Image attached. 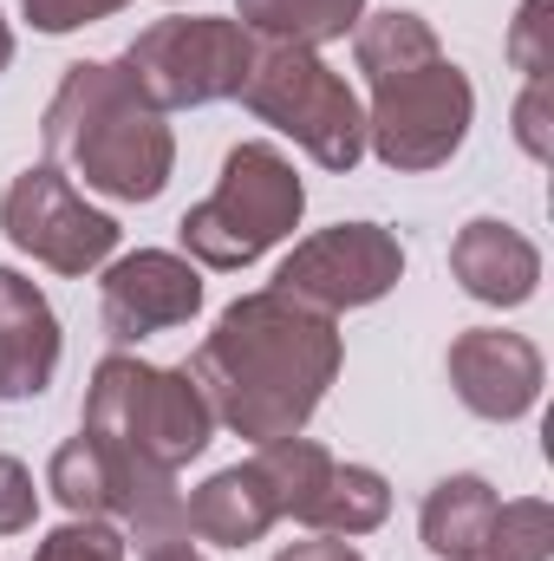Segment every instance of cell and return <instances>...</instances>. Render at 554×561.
<instances>
[{
    "label": "cell",
    "mask_w": 554,
    "mask_h": 561,
    "mask_svg": "<svg viewBox=\"0 0 554 561\" xmlns=\"http://www.w3.org/2000/svg\"><path fill=\"white\" fill-rule=\"evenodd\" d=\"M216 412L189 366H143V359H99L85 424L46 463V490L72 516H112L138 529V542L183 536L176 470L209 450Z\"/></svg>",
    "instance_id": "obj_1"
},
{
    "label": "cell",
    "mask_w": 554,
    "mask_h": 561,
    "mask_svg": "<svg viewBox=\"0 0 554 561\" xmlns=\"http://www.w3.org/2000/svg\"><path fill=\"white\" fill-rule=\"evenodd\" d=\"M189 373L216 424H229L249 444H275L313 419L326 386L339 379V327L333 313H313L275 287H262L222 307Z\"/></svg>",
    "instance_id": "obj_2"
},
{
    "label": "cell",
    "mask_w": 554,
    "mask_h": 561,
    "mask_svg": "<svg viewBox=\"0 0 554 561\" xmlns=\"http://www.w3.org/2000/svg\"><path fill=\"white\" fill-rule=\"evenodd\" d=\"M353 53H359V72L372 79L366 150H379L385 170H437V163H450L470 138L476 92L443 59L430 20H417L405 7L359 13Z\"/></svg>",
    "instance_id": "obj_3"
},
{
    "label": "cell",
    "mask_w": 554,
    "mask_h": 561,
    "mask_svg": "<svg viewBox=\"0 0 554 561\" xmlns=\"http://www.w3.org/2000/svg\"><path fill=\"white\" fill-rule=\"evenodd\" d=\"M39 138H46L53 170H72V176H85V190L118 196V203L163 196L170 163H176V138H170L163 112L125 79V66H105V59L66 66V79L39 118Z\"/></svg>",
    "instance_id": "obj_4"
},
{
    "label": "cell",
    "mask_w": 554,
    "mask_h": 561,
    "mask_svg": "<svg viewBox=\"0 0 554 561\" xmlns=\"http://www.w3.org/2000/svg\"><path fill=\"white\" fill-rule=\"evenodd\" d=\"M300 209H307V190L275 144H235L222 157L216 196L196 203L176 222V236H183L189 262H203V268H249L280 236H293Z\"/></svg>",
    "instance_id": "obj_5"
},
{
    "label": "cell",
    "mask_w": 554,
    "mask_h": 561,
    "mask_svg": "<svg viewBox=\"0 0 554 561\" xmlns=\"http://www.w3.org/2000/svg\"><path fill=\"white\" fill-rule=\"evenodd\" d=\"M235 99L262 125L287 131L320 170H353L366 157V112L353 85L307 46H255V66Z\"/></svg>",
    "instance_id": "obj_6"
},
{
    "label": "cell",
    "mask_w": 554,
    "mask_h": 561,
    "mask_svg": "<svg viewBox=\"0 0 554 561\" xmlns=\"http://www.w3.org/2000/svg\"><path fill=\"white\" fill-rule=\"evenodd\" d=\"M125 79L138 85L157 112H183V105H216L235 99L249 66H255V33L242 20H157L125 46Z\"/></svg>",
    "instance_id": "obj_7"
},
{
    "label": "cell",
    "mask_w": 554,
    "mask_h": 561,
    "mask_svg": "<svg viewBox=\"0 0 554 561\" xmlns=\"http://www.w3.org/2000/svg\"><path fill=\"white\" fill-rule=\"evenodd\" d=\"M0 229L20 255L46 262L53 275H92L112 262L118 249V222L105 209H92L66 170L39 163V170H20L0 196Z\"/></svg>",
    "instance_id": "obj_8"
},
{
    "label": "cell",
    "mask_w": 554,
    "mask_h": 561,
    "mask_svg": "<svg viewBox=\"0 0 554 561\" xmlns=\"http://www.w3.org/2000/svg\"><path fill=\"white\" fill-rule=\"evenodd\" d=\"M405 275V249L392 229L379 222H339L307 236L275 275V294L313 307V313H346V307H372L385 300Z\"/></svg>",
    "instance_id": "obj_9"
},
{
    "label": "cell",
    "mask_w": 554,
    "mask_h": 561,
    "mask_svg": "<svg viewBox=\"0 0 554 561\" xmlns=\"http://www.w3.org/2000/svg\"><path fill=\"white\" fill-rule=\"evenodd\" d=\"M196 307H203V275L189 255H170V249H138V255L112 262L99 280V313L118 346L150 340L163 327H183Z\"/></svg>",
    "instance_id": "obj_10"
},
{
    "label": "cell",
    "mask_w": 554,
    "mask_h": 561,
    "mask_svg": "<svg viewBox=\"0 0 554 561\" xmlns=\"http://www.w3.org/2000/svg\"><path fill=\"white\" fill-rule=\"evenodd\" d=\"M450 386L476 419H529L542 399V353L522 333L503 327H470L450 340Z\"/></svg>",
    "instance_id": "obj_11"
},
{
    "label": "cell",
    "mask_w": 554,
    "mask_h": 561,
    "mask_svg": "<svg viewBox=\"0 0 554 561\" xmlns=\"http://www.w3.org/2000/svg\"><path fill=\"white\" fill-rule=\"evenodd\" d=\"M450 275L463 280L470 300L522 307V300H535V287H542V249H535L522 229H509V222H496V216H476V222H463L457 242H450Z\"/></svg>",
    "instance_id": "obj_12"
},
{
    "label": "cell",
    "mask_w": 554,
    "mask_h": 561,
    "mask_svg": "<svg viewBox=\"0 0 554 561\" xmlns=\"http://www.w3.org/2000/svg\"><path fill=\"white\" fill-rule=\"evenodd\" d=\"M59 373V320L26 275L0 268V399H39Z\"/></svg>",
    "instance_id": "obj_13"
},
{
    "label": "cell",
    "mask_w": 554,
    "mask_h": 561,
    "mask_svg": "<svg viewBox=\"0 0 554 561\" xmlns=\"http://www.w3.org/2000/svg\"><path fill=\"white\" fill-rule=\"evenodd\" d=\"M275 523H280L275 490H268V477L255 470V457L235 463V470H216V477L183 503V536H203V542H222V549H249V542H262Z\"/></svg>",
    "instance_id": "obj_14"
},
{
    "label": "cell",
    "mask_w": 554,
    "mask_h": 561,
    "mask_svg": "<svg viewBox=\"0 0 554 561\" xmlns=\"http://www.w3.org/2000/svg\"><path fill=\"white\" fill-rule=\"evenodd\" d=\"M424 549L443 561H483L489 523H496V490L483 477H443L424 496Z\"/></svg>",
    "instance_id": "obj_15"
},
{
    "label": "cell",
    "mask_w": 554,
    "mask_h": 561,
    "mask_svg": "<svg viewBox=\"0 0 554 561\" xmlns=\"http://www.w3.org/2000/svg\"><path fill=\"white\" fill-rule=\"evenodd\" d=\"M366 0H235V20L262 33L268 46H307L320 53L326 39H346L359 26Z\"/></svg>",
    "instance_id": "obj_16"
},
{
    "label": "cell",
    "mask_w": 554,
    "mask_h": 561,
    "mask_svg": "<svg viewBox=\"0 0 554 561\" xmlns=\"http://www.w3.org/2000/svg\"><path fill=\"white\" fill-rule=\"evenodd\" d=\"M255 470L268 477L280 516L307 523L313 503H320V490H326V477H333V450L293 431V437H275V444H255Z\"/></svg>",
    "instance_id": "obj_17"
},
{
    "label": "cell",
    "mask_w": 554,
    "mask_h": 561,
    "mask_svg": "<svg viewBox=\"0 0 554 561\" xmlns=\"http://www.w3.org/2000/svg\"><path fill=\"white\" fill-rule=\"evenodd\" d=\"M385 516H392V490H385V477L366 470V463H333V477H326V490H320L307 529H320V536H346V542H353V536H372Z\"/></svg>",
    "instance_id": "obj_18"
},
{
    "label": "cell",
    "mask_w": 554,
    "mask_h": 561,
    "mask_svg": "<svg viewBox=\"0 0 554 561\" xmlns=\"http://www.w3.org/2000/svg\"><path fill=\"white\" fill-rule=\"evenodd\" d=\"M549 556H554V510L549 503H542V496L496 503L483 561H549Z\"/></svg>",
    "instance_id": "obj_19"
},
{
    "label": "cell",
    "mask_w": 554,
    "mask_h": 561,
    "mask_svg": "<svg viewBox=\"0 0 554 561\" xmlns=\"http://www.w3.org/2000/svg\"><path fill=\"white\" fill-rule=\"evenodd\" d=\"M33 561H125V536L99 516H72L66 529H53L33 549Z\"/></svg>",
    "instance_id": "obj_20"
},
{
    "label": "cell",
    "mask_w": 554,
    "mask_h": 561,
    "mask_svg": "<svg viewBox=\"0 0 554 561\" xmlns=\"http://www.w3.org/2000/svg\"><path fill=\"white\" fill-rule=\"evenodd\" d=\"M509 59L529 79H549L554 72V0H522V13L509 26Z\"/></svg>",
    "instance_id": "obj_21"
},
{
    "label": "cell",
    "mask_w": 554,
    "mask_h": 561,
    "mask_svg": "<svg viewBox=\"0 0 554 561\" xmlns=\"http://www.w3.org/2000/svg\"><path fill=\"white\" fill-rule=\"evenodd\" d=\"M20 7H26V20H33L39 33H72V26L112 20V13L131 7V0H20Z\"/></svg>",
    "instance_id": "obj_22"
},
{
    "label": "cell",
    "mask_w": 554,
    "mask_h": 561,
    "mask_svg": "<svg viewBox=\"0 0 554 561\" xmlns=\"http://www.w3.org/2000/svg\"><path fill=\"white\" fill-rule=\"evenodd\" d=\"M33 510H39V490L26 477V463L20 457H0V536L33 529Z\"/></svg>",
    "instance_id": "obj_23"
},
{
    "label": "cell",
    "mask_w": 554,
    "mask_h": 561,
    "mask_svg": "<svg viewBox=\"0 0 554 561\" xmlns=\"http://www.w3.org/2000/svg\"><path fill=\"white\" fill-rule=\"evenodd\" d=\"M516 138L529 157H549L554 138H549V79H529V92L516 99Z\"/></svg>",
    "instance_id": "obj_24"
},
{
    "label": "cell",
    "mask_w": 554,
    "mask_h": 561,
    "mask_svg": "<svg viewBox=\"0 0 554 561\" xmlns=\"http://www.w3.org/2000/svg\"><path fill=\"white\" fill-rule=\"evenodd\" d=\"M275 561H366L346 536H320V542H293V549H280Z\"/></svg>",
    "instance_id": "obj_25"
},
{
    "label": "cell",
    "mask_w": 554,
    "mask_h": 561,
    "mask_svg": "<svg viewBox=\"0 0 554 561\" xmlns=\"http://www.w3.org/2000/svg\"><path fill=\"white\" fill-rule=\"evenodd\" d=\"M143 561H203L183 536H157V542H143Z\"/></svg>",
    "instance_id": "obj_26"
},
{
    "label": "cell",
    "mask_w": 554,
    "mask_h": 561,
    "mask_svg": "<svg viewBox=\"0 0 554 561\" xmlns=\"http://www.w3.org/2000/svg\"><path fill=\"white\" fill-rule=\"evenodd\" d=\"M7 66H13V26L0 20V72H7Z\"/></svg>",
    "instance_id": "obj_27"
}]
</instances>
